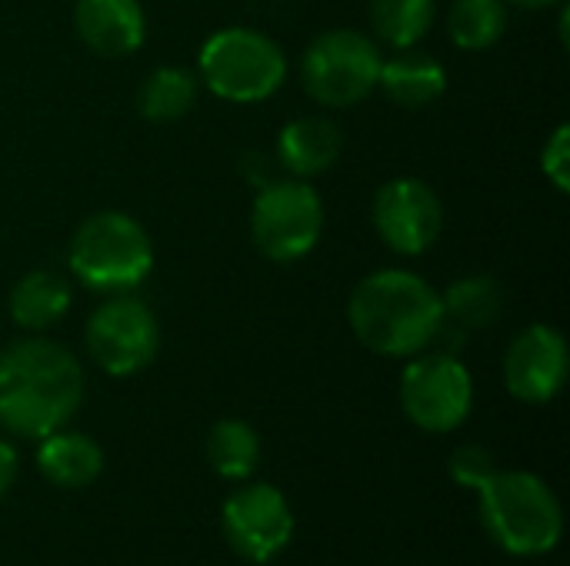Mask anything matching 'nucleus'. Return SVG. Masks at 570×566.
<instances>
[{
    "label": "nucleus",
    "instance_id": "obj_1",
    "mask_svg": "<svg viewBox=\"0 0 570 566\" xmlns=\"http://www.w3.org/2000/svg\"><path fill=\"white\" fill-rule=\"evenodd\" d=\"M83 370L77 357L43 337H27L0 350V427L43 440L63 430L80 410Z\"/></svg>",
    "mask_w": 570,
    "mask_h": 566
},
{
    "label": "nucleus",
    "instance_id": "obj_2",
    "mask_svg": "<svg viewBox=\"0 0 570 566\" xmlns=\"http://www.w3.org/2000/svg\"><path fill=\"white\" fill-rule=\"evenodd\" d=\"M347 324L377 357H417L444 330L441 294L411 270H374L354 287Z\"/></svg>",
    "mask_w": 570,
    "mask_h": 566
},
{
    "label": "nucleus",
    "instance_id": "obj_3",
    "mask_svg": "<svg viewBox=\"0 0 570 566\" xmlns=\"http://www.w3.org/2000/svg\"><path fill=\"white\" fill-rule=\"evenodd\" d=\"M478 494L481 524L504 554L544 557L561 544V500L541 477L528 470H494Z\"/></svg>",
    "mask_w": 570,
    "mask_h": 566
},
{
    "label": "nucleus",
    "instance_id": "obj_4",
    "mask_svg": "<svg viewBox=\"0 0 570 566\" xmlns=\"http://www.w3.org/2000/svg\"><path fill=\"white\" fill-rule=\"evenodd\" d=\"M67 267L94 294H127L154 270V244L130 214L100 210L73 230Z\"/></svg>",
    "mask_w": 570,
    "mask_h": 566
},
{
    "label": "nucleus",
    "instance_id": "obj_5",
    "mask_svg": "<svg viewBox=\"0 0 570 566\" xmlns=\"http://www.w3.org/2000/svg\"><path fill=\"white\" fill-rule=\"evenodd\" d=\"M200 80L230 103H261L287 80V57L274 37L250 27L214 30L197 57Z\"/></svg>",
    "mask_w": 570,
    "mask_h": 566
},
{
    "label": "nucleus",
    "instance_id": "obj_6",
    "mask_svg": "<svg viewBox=\"0 0 570 566\" xmlns=\"http://www.w3.org/2000/svg\"><path fill=\"white\" fill-rule=\"evenodd\" d=\"M381 60V47L367 33L351 27L324 30L301 57V83L321 107L344 110L377 90Z\"/></svg>",
    "mask_w": 570,
    "mask_h": 566
},
{
    "label": "nucleus",
    "instance_id": "obj_7",
    "mask_svg": "<svg viewBox=\"0 0 570 566\" xmlns=\"http://www.w3.org/2000/svg\"><path fill=\"white\" fill-rule=\"evenodd\" d=\"M324 234V200L297 177L271 180L261 187L250 207V237L257 250L274 264H294L307 257Z\"/></svg>",
    "mask_w": 570,
    "mask_h": 566
},
{
    "label": "nucleus",
    "instance_id": "obj_8",
    "mask_svg": "<svg viewBox=\"0 0 570 566\" xmlns=\"http://www.w3.org/2000/svg\"><path fill=\"white\" fill-rule=\"evenodd\" d=\"M90 360L110 377H134L160 350V324L154 310L127 294H110L94 307L83 327Z\"/></svg>",
    "mask_w": 570,
    "mask_h": 566
},
{
    "label": "nucleus",
    "instance_id": "obj_9",
    "mask_svg": "<svg viewBox=\"0 0 570 566\" xmlns=\"http://www.w3.org/2000/svg\"><path fill=\"white\" fill-rule=\"evenodd\" d=\"M474 407L471 370L454 354L414 357L401 374V410L424 434L458 430Z\"/></svg>",
    "mask_w": 570,
    "mask_h": 566
},
{
    "label": "nucleus",
    "instance_id": "obj_10",
    "mask_svg": "<svg viewBox=\"0 0 570 566\" xmlns=\"http://www.w3.org/2000/svg\"><path fill=\"white\" fill-rule=\"evenodd\" d=\"M220 530L240 560L271 564L294 540V510L277 487L250 484L224 504Z\"/></svg>",
    "mask_w": 570,
    "mask_h": 566
},
{
    "label": "nucleus",
    "instance_id": "obj_11",
    "mask_svg": "<svg viewBox=\"0 0 570 566\" xmlns=\"http://www.w3.org/2000/svg\"><path fill=\"white\" fill-rule=\"evenodd\" d=\"M377 237L404 257L428 254L444 230V203L438 190L417 177H394L377 187L371 203Z\"/></svg>",
    "mask_w": 570,
    "mask_h": 566
},
{
    "label": "nucleus",
    "instance_id": "obj_12",
    "mask_svg": "<svg viewBox=\"0 0 570 566\" xmlns=\"http://www.w3.org/2000/svg\"><path fill=\"white\" fill-rule=\"evenodd\" d=\"M568 380V344L551 324L524 327L504 354V387L521 404H551Z\"/></svg>",
    "mask_w": 570,
    "mask_h": 566
},
{
    "label": "nucleus",
    "instance_id": "obj_13",
    "mask_svg": "<svg viewBox=\"0 0 570 566\" xmlns=\"http://www.w3.org/2000/svg\"><path fill=\"white\" fill-rule=\"evenodd\" d=\"M73 27L83 47L110 60L130 57L147 37L140 0H77Z\"/></svg>",
    "mask_w": 570,
    "mask_h": 566
},
{
    "label": "nucleus",
    "instance_id": "obj_14",
    "mask_svg": "<svg viewBox=\"0 0 570 566\" xmlns=\"http://www.w3.org/2000/svg\"><path fill=\"white\" fill-rule=\"evenodd\" d=\"M341 147L344 137L331 117H297L277 133V163L291 177L311 180L337 163Z\"/></svg>",
    "mask_w": 570,
    "mask_h": 566
},
{
    "label": "nucleus",
    "instance_id": "obj_15",
    "mask_svg": "<svg viewBox=\"0 0 570 566\" xmlns=\"http://www.w3.org/2000/svg\"><path fill=\"white\" fill-rule=\"evenodd\" d=\"M377 87L397 107L421 110V107L434 103L448 90V70H444V63L438 57L407 47V50H397L394 57L381 60Z\"/></svg>",
    "mask_w": 570,
    "mask_h": 566
},
{
    "label": "nucleus",
    "instance_id": "obj_16",
    "mask_svg": "<svg viewBox=\"0 0 570 566\" xmlns=\"http://www.w3.org/2000/svg\"><path fill=\"white\" fill-rule=\"evenodd\" d=\"M37 470L63 490L90 487L104 470V450L97 440L70 430H53L37 447Z\"/></svg>",
    "mask_w": 570,
    "mask_h": 566
},
{
    "label": "nucleus",
    "instance_id": "obj_17",
    "mask_svg": "<svg viewBox=\"0 0 570 566\" xmlns=\"http://www.w3.org/2000/svg\"><path fill=\"white\" fill-rule=\"evenodd\" d=\"M7 310L20 330L30 334L50 330L70 310V284L53 270H30L10 290Z\"/></svg>",
    "mask_w": 570,
    "mask_h": 566
},
{
    "label": "nucleus",
    "instance_id": "obj_18",
    "mask_svg": "<svg viewBox=\"0 0 570 566\" xmlns=\"http://www.w3.org/2000/svg\"><path fill=\"white\" fill-rule=\"evenodd\" d=\"M444 327L454 324L461 334L494 327L504 314V290L494 277H461L441 294Z\"/></svg>",
    "mask_w": 570,
    "mask_h": 566
},
{
    "label": "nucleus",
    "instance_id": "obj_19",
    "mask_svg": "<svg viewBox=\"0 0 570 566\" xmlns=\"http://www.w3.org/2000/svg\"><path fill=\"white\" fill-rule=\"evenodd\" d=\"M194 100H197V77L187 67H157L144 77L137 90V110L154 123H170L187 117Z\"/></svg>",
    "mask_w": 570,
    "mask_h": 566
},
{
    "label": "nucleus",
    "instance_id": "obj_20",
    "mask_svg": "<svg viewBox=\"0 0 570 566\" xmlns=\"http://www.w3.org/2000/svg\"><path fill=\"white\" fill-rule=\"evenodd\" d=\"M207 460L224 480H247L261 464V437L244 420H217L207 434Z\"/></svg>",
    "mask_w": 570,
    "mask_h": 566
},
{
    "label": "nucleus",
    "instance_id": "obj_21",
    "mask_svg": "<svg viewBox=\"0 0 570 566\" xmlns=\"http://www.w3.org/2000/svg\"><path fill=\"white\" fill-rule=\"evenodd\" d=\"M508 30V0H454L448 13V33L461 50H488Z\"/></svg>",
    "mask_w": 570,
    "mask_h": 566
},
{
    "label": "nucleus",
    "instance_id": "obj_22",
    "mask_svg": "<svg viewBox=\"0 0 570 566\" xmlns=\"http://www.w3.org/2000/svg\"><path fill=\"white\" fill-rule=\"evenodd\" d=\"M434 23V0H371V27L391 50L417 47Z\"/></svg>",
    "mask_w": 570,
    "mask_h": 566
},
{
    "label": "nucleus",
    "instance_id": "obj_23",
    "mask_svg": "<svg viewBox=\"0 0 570 566\" xmlns=\"http://www.w3.org/2000/svg\"><path fill=\"white\" fill-rule=\"evenodd\" d=\"M498 470L494 464V454L481 444H461L451 460H448V474L458 487H468V490H478L491 474Z\"/></svg>",
    "mask_w": 570,
    "mask_h": 566
},
{
    "label": "nucleus",
    "instance_id": "obj_24",
    "mask_svg": "<svg viewBox=\"0 0 570 566\" xmlns=\"http://www.w3.org/2000/svg\"><path fill=\"white\" fill-rule=\"evenodd\" d=\"M541 170H544V177L554 183V190H558V193H568L570 190V127L568 123H561V127L551 133V140L544 143V150H541Z\"/></svg>",
    "mask_w": 570,
    "mask_h": 566
},
{
    "label": "nucleus",
    "instance_id": "obj_25",
    "mask_svg": "<svg viewBox=\"0 0 570 566\" xmlns=\"http://www.w3.org/2000/svg\"><path fill=\"white\" fill-rule=\"evenodd\" d=\"M17 480V450L0 440V497L13 487Z\"/></svg>",
    "mask_w": 570,
    "mask_h": 566
},
{
    "label": "nucleus",
    "instance_id": "obj_26",
    "mask_svg": "<svg viewBox=\"0 0 570 566\" xmlns=\"http://www.w3.org/2000/svg\"><path fill=\"white\" fill-rule=\"evenodd\" d=\"M508 3H514V7H521V10H544V7H554V3H561V0H508Z\"/></svg>",
    "mask_w": 570,
    "mask_h": 566
}]
</instances>
